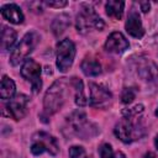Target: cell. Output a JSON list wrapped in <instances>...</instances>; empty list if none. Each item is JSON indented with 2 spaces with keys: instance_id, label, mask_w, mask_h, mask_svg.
I'll return each instance as SVG.
<instances>
[{
  "instance_id": "cell-1",
  "label": "cell",
  "mask_w": 158,
  "mask_h": 158,
  "mask_svg": "<svg viewBox=\"0 0 158 158\" xmlns=\"http://www.w3.org/2000/svg\"><path fill=\"white\" fill-rule=\"evenodd\" d=\"M143 111V105H136L131 109L123 110V117L115 126V135L123 143H132L144 135V126L138 118Z\"/></svg>"
},
{
  "instance_id": "cell-2",
  "label": "cell",
  "mask_w": 158,
  "mask_h": 158,
  "mask_svg": "<svg viewBox=\"0 0 158 158\" xmlns=\"http://www.w3.org/2000/svg\"><path fill=\"white\" fill-rule=\"evenodd\" d=\"M65 86L67 78H60L54 81L52 86L47 90L43 100V112L46 116H51L56 114L65 101Z\"/></svg>"
},
{
  "instance_id": "cell-3",
  "label": "cell",
  "mask_w": 158,
  "mask_h": 158,
  "mask_svg": "<svg viewBox=\"0 0 158 158\" xmlns=\"http://www.w3.org/2000/svg\"><path fill=\"white\" fill-rule=\"evenodd\" d=\"M75 26H77L78 32H80V33H85V32L90 31L91 28H96V30L101 31L104 28V21L98 16V14L95 12V10L91 6L83 4L79 14L77 16Z\"/></svg>"
},
{
  "instance_id": "cell-4",
  "label": "cell",
  "mask_w": 158,
  "mask_h": 158,
  "mask_svg": "<svg viewBox=\"0 0 158 158\" xmlns=\"http://www.w3.org/2000/svg\"><path fill=\"white\" fill-rule=\"evenodd\" d=\"M40 41V36L36 32H28L26 33L22 40L19 42V44L12 49L10 54V62L12 65L20 64L22 60L27 59V56L35 49Z\"/></svg>"
},
{
  "instance_id": "cell-5",
  "label": "cell",
  "mask_w": 158,
  "mask_h": 158,
  "mask_svg": "<svg viewBox=\"0 0 158 158\" xmlns=\"http://www.w3.org/2000/svg\"><path fill=\"white\" fill-rule=\"evenodd\" d=\"M59 151L56 138L46 132H37L32 136L31 152L35 156H40L43 152H48L52 156H56Z\"/></svg>"
},
{
  "instance_id": "cell-6",
  "label": "cell",
  "mask_w": 158,
  "mask_h": 158,
  "mask_svg": "<svg viewBox=\"0 0 158 158\" xmlns=\"http://www.w3.org/2000/svg\"><path fill=\"white\" fill-rule=\"evenodd\" d=\"M74 57L75 46L70 40L65 38L57 43V67L59 72H67L72 67Z\"/></svg>"
},
{
  "instance_id": "cell-7",
  "label": "cell",
  "mask_w": 158,
  "mask_h": 158,
  "mask_svg": "<svg viewBox=\"0 0 158 158\" xmlns=\"http://www.w3.org/2000/svg\"><path fill=\"white\" fill-rule=\"evenodd\" d=\"M21 75L31 83L32 91L38 93L42 88V80H41V65L32 58H27L22 67H21Z\"/></svg>"
},
{
  "instance_id": "cell-8",
  "label": "cell",
  "mask_w": 158,
  "mask_h": 158,
  "mask_svg": "<svg viewBox=\"0 0 158 158\" xmlns=\"http://www.w3.org/2000/svg\"><path fill=\"white\" fill-rule=\"evenodd\" d=\"M30 99L28 96L20 94L12 98L5 106V111L7 116H11L14 120H21L27 114V104Z\"/></svg>"
},
{
  "instance_id": "cell-9",
  "label": "cell",
  "mask_w": 158,
  "mask_h": 158,
  "mask_svg": "<svg viewBox=\"0 0 158 158\" xmlns=\"http://www.w3.org/2000/svg\"><path fill=\"white\" fill-rule=\"evenodd\" d=\"M89 86H90V105L93 107L105 109L112 99L111 93L104 86L98 85L95 83H90Z\"/></svg>"
},
{
  "instance_id": "cell-10",
  "label": "cell",
  "mask_w": 158,
  "mask_h": 158,
  "mask_svg": "<svg viewBox=\"0 0 158 158\" xmlns=\"http://www.w3.org/2000/svg\"><path fill=\"white\" fill-rule=\"evenodd\" d=\"M68 123L70 125L72 130L80 137H86L90 136L88 126H90V123L86 120V115L83 111H75L73 112L69 117H68Z\"/></svg>"
},
{
  "instance_id": "cell-11",
  "label": "cell",
  "mask_w": 158,
  "mask_h": 158,
  "mask_svg": "<svg viewBox=\"0 0 158 158\" xmlns=\"http://www.w3.org/2000/svg\"><path fill=\"white\" fill-rule=\"evenodd\" d=\"M128 46V41L121 32H112L105 42V49L110 53H122Z\"/></svg>"
},
{
  "instance_id": "cell-12",
  "label": "cell",
  "mask_w": 158,
  "mask_h": 158,
  "mask_svg": "<svg viewBox=\"0 0 158 158\" xmlns=\"http://www.w3.org/2000/svg\"><path fill=\"white\" fill-rule=\"evenodd\" d=\"M126 31L128 32V35H131L135 38H142L144 35V28L142 26L141 17L136 11V9H132L131 12L128 14L126 21Z\"/></svg>"
},
{
  "instance_id": "cell-13",
  "label": "cell",
  "mask_w": 158,
  "mask_h": 158,
  "mask_svg": "<svg viewBox=\"0 0 158 158\" xmlns=\"http://www.w3.org/2000/svg\"><path fill=\"white\" fill-rule=\"evenodd\" d=\"M1 14L11 23L19 25V23H22L23 22V14H22L21 9L17 5H15V4L4 5L1 7Z\"/></svg>"
},
{
  "instance_id": "cell-14",
  "label": "cell",
  "mask_w": 158,
  "mask_h": 158,
  "mask_svg": "<svg viewBox=\"0 0 158 158\" xmlns=\"http://www.w3.org/2000/svg\"><path fill=\"white\" fill-rule=\"evenodd\" d=\"M15 83L11 78H9L7 75H4L1 79V89H0V96L4 100H11L15 95Z\"/></svg>"
},
{
  "instance_id": "cell-15",
  "label": "cell",
  "mask_w": 158,
  "mask_h": 158,
  "mask_svg": "<svg viewBox=\"0 0 158 158\" xmlns=\"http://www.w3.org/2000/svg\"><path fill=\"white\" fill-rule=\"evenodd\" d=\"M123 6H125L123 1L112 0V1H107L106 2L105 10H106V14L110 17H112L115 20H120L122 17V14H123Z\"/></svg>"
},
{
  "instance_id": "cell-16",
  "label": "cell",
  "mask_w": 158,
  "mask_h": 158,
  "mask_svg": "<svg viewBox=\"0 0 158 158\" xmlns=\"http://www.w3.org/2000/svg\"><path fill=\"white\" fill-rule=\"evenodd\" d=\"M81 70L86 77H96L101 73V65L95 59H84L81 62Z\"/></svg>"
},
{
  "instance_id": "cell-17",
  "label": "cell",
  "mask_w": 158,
  "mask_h": 158,
  "mask_svg": "<svg viewBox=\"0 0 158 158\" xmlns=\"http://www.w3.org/2000/svg\"><path fill=\"white\" fill-rule=\"evenodd\" d=\"M16 41V31L9 26H2L1 31V48L4 51L11 48Z\"/></svg>"
},
{
  "instance_id": "cell-18",
  "label": "cell",
  "mask_w": 158,
  "mask_h": 158,
  "mask_svg": "<svg viewBox=\"0 0 158 158\" xmlns=\"http://www.w3.org/2000/svg\"><path fill=\"white\" fill-rule=\"evenodd\" d=\"M70 84L73 85L74 90H75V102L77 105L79 106H84L88 104L86 101V98L84 95V88H83V81L79 79V78H72L70 80Z\"/></svg>"
},
{
  "instance_id": "cell-19",
  "label": "cell",
  "mask_w": 158,
  "mask_h": 158,
  "mask_svg": "<svg viewBox=\"0 0 158 158\" xmlns=\"http://www.w3.org/2000/svg\"><path fill=\"white\" fill-rule=\"evenodd\" d=\"M69 25V21H68V17L65 15H62L59 17H57L52 25V28H53V32L56 35H60L65 28L67 26Z\"/></svg>"
},
{
  "instance_id": "cell-20",
  "label": "cell",
  "mask_w": 158,
  "mask_h": 158,
  "mask_svg": "<svg viewBox=\"0 0 158 158\" xmlns=\"http://www.w3.org/2000/svg\"><path fill=\"white\" fill-rule=\"evenodd\" d=\"M69 157L70 158H89L86 156V152L80 146H72L69 148Z\"/></svg>"
},
{
  "instance_id": "cell-21",
  "label": "cell",
  "mask_w": 158,
  "mask_h": 158,
  "mask_svg": "<svg viewBox=\"0 0 158 158\" xmlns=\"http://www.w3.org/2000/svg\"><path fill=\"white\" fill-rule=\"evenodd\" d=\"M133 99H135V90L132 88L123 89V91L121 94V101L123 104H130L133 101Z\"/></svg>"
},
{
  "instance_id": "cell-22",
  "label": "cell",
  "mask_w": 158,
  "mask_h": 158,
  "mask_svg": "<svg viewBox=\"0 0 158 158\" xmlns=\"http://www.w3.org/2000/svg\"><path fill=\"white\" fill-rule=\"evenodd\" d=\"M99 152H100L101 158H114V152L109 143L101 144V147L99 148Z\"/></svg>"
},
{
  "instance_id": "cell-23",
  "label": "cell",
  "mask_w": 158,
  "mask_h": 158,
  "mask_svg": "<svg viewBox=\"0 0 158 158\" xmlns=\"http://www.w3.org/2000/svg\"><path fill=\"white\" fill-rule=\"evenodd\" d=\"M44 4L49 7H64L67 5V1L59 0V1H44Z\"/></svg>"
},
{
  "instance_id": "cell-24",
  "label": "cell",
  "mask_w": 158,
  "mask_h": 158,
  "mask_svg": "<svg viewBox=\"0 0 158 158\" xmlns=\"http://www.w3.org/2000/svg\"><path fill=\"white\" fill-rule=\"evenodd\" d=\"M139 5H141V10H142L143 12H148V11H149L151 5H149V2H148V1H142Z\"/></svg>"
},
{
  "instance_id": "cell-25",
  "label": "cell",
  "mask_w": 158,
  "mask_h": 158,
  "mask_svg": "<svg viewBox=\"0 0 158 158\" xmlns=\"http://www.w3.org/2000/svg\"><path fill=\"white\" fill-rule=\"evenodd\" d=\"M143 158H156V156H154L152 152H148V153H146V154L143 156Z\"/></svg>"
},
{
  "instance_id": "cell-26",
  "label": "cell",
  "mask_w": 158,
  "mask_h": 158,
  "mask_svg": "<svg viewBox=\"0 0 158 158\" xmlns=\"http://www.w3.org/2000/svg\"><path fill=\"white\" fill-rule=\"evenodd\" d=\"M154 143H156V147H157V149H158V135L156 136V139H154Z\"/></svg>"
},
{
  "instance_id": "cell-27",
  "label": "cell",
  "mask_w": 158,
  "mask_h": 158,
  "mask_svg": "<svg viewBox=\"0 0 158 158\" xmlns=\"http://www.w3.org/2000/svg\"><path fill=\"white\" fill-rule=\"evenodd\" d=\"M118 157H120V158H126V157H125L122 153H118Z\"/></svg>"
},
{
  "instance_id": "cell-28",
  "label": "cell",
  "mask_w": 158,
  "mask_h": 158,
  "mask_svg": "<svg viewBox=\"0 0 158 158\" xmlns=\"http://www.w3.org/2000/svg\"><path fill=\"white\" fill-rule=\"evenodd\" d=\"M156 115H157V116H158V109H157V111H156Z\"/></svg>"
}]
</instances>
